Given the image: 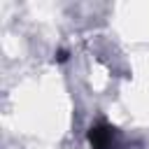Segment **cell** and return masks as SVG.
Listing matches in <instances>:
<instances>
[{
  "label": "cell",
  "mask_w": 149,
  "mask_h": 149,
  "mask_svg": "<svg viewBox=\"0 0 149 149\" xmlns=\"http://www.w3.org/2000/svg\"><path fill=\"white\" fill-rule=\"evenodd\" d=\"M88 144L91 149H119V130L107 121H98L88 128Z\"/></svg>",
  "instance_id": "cell-1"
},
{
  "label": "cell",
  "mask_w": 149,
  "mask_h": 149,
  "mask_svg": "<svg viewBox=\"0 0 149 149\" xmlns=\"http://www.w3.org/2000/svg\"><path fill=\"white\" fill-rule=\"evenodd\" d=\"M58 61H68V51H65V49L58 51Z\"/></svg>",
  "instance_id": "cell-2"
}]
</instances>
